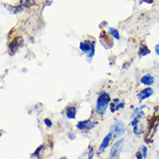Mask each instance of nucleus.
I'll list each match as a JSON object with an SVG mask.
<instances>
[{"mask_svg":"<svg viewBox=\"0 0 159 159\" xmlns=\"http://www.w3.org/2000/svg\"><path fill=\"white\" fill-rule=\"evenodd\" d=\"M111 140H112L111 134L109 133L107 136H105V137H104V138L103 139V142H102V143H101V145H100V147H99L98 153V154H101V153L104 152V151L107 149V147L109 146L110 142H111Z\"/></svg>","mask_w":159,"mask_h":159,"instance_id":"nucleus-10","label":"nucleus"},{"mask_svg":"<svg viewBox=\"0 0 159 159\" xmlns=\"http://www.w3.org/2000/svg\"><path fill=\"white\" fill-rule=\"evenodd\" d=\"M133 132L135 135H137V136H139V135H141V134L143 132V128L142 127H139L138 125L137 126H135L133 127Z\"/></svg>","mask_w":159,"mask_h":159,"instance_id":"nucleus-15","label":"nucleus"},{"mask_svg":"<svg viewBox=\"0 0 159 159\" xmlns=\"http://www.w3.org/2000/svg\"><path fill=\"white\" fill-rule=\"evenodd\" d=\"M143 3H147V4H152L153 1H143Z\"/></svg>","mask_w":159,"mask_h":159,"instance_id":"nucleus-21","label":"nucleus"},{"mask_svg":"<svg viewBox=\"0 0 159 159\" xmlns=\"http://www.w3.org/2000/svg\"><path fill=\"white\" fill-rule=\"evenodd\" d=\"M155 52L157 56H159V43H157L155 46Z\"/></svg>","mask_w":159,"mask_h":159,"instance_id":"nucleus-20","label":"nucleus"},{"mask_svg":"<svg viewBox=\"0 0 159 159\" xmlns=\"http://www.w3.org/2000/svg\"><path fill=\"white\" fill-rule=\"evenodd\" d=\"M23 44H24V39L22 37H15L9 43V53L11 55H14L17 52V50H18V48L22 46Z\"/></svg>","mask_w":159,"mask_h":159,"instance_id":"nucleus-6","label":"nucleus"},{"mask_svg":"<svg viewBox=\"0 0 159 159\" xmlns=\"http://www.w3.org/2000/svg\"><path fill=\"white\" fill-rule=\"evenodd\" d=\"M126 130V126L125 124L121 120H117L113 123V125L111 127L110 133L111 134L112 139H116V138L122 137L125 133Z\"/></svg>","mask_w":159,"mask_h":159,"instance_id":"nucleus-3","label":"nucleus"},{"mask_svg":"<svg viewBox=\"0 0 159 159\" xmlns=\"http://www.w3.org/2000/svg\"><path fill=\"white\" fill-rule=\"evenodd\" d=\"M148 54H151V50L147 46L146 43H141L140 46H139V49H138V56H139V57H145Z\"/></svg>","mask_w":159,"mask_h":159,"instance_id":"nucleus-12","label":"nucleus"},{"mask_svg":"<svg viewBox=\"0 0 159 159\" xmlns=\"http://www.w3.org/2000/svg\"><path fill=\"white\" fill-rule=\"evenodd\" d=\"M140 81H141V83H142L143 84H144V85L151 86L155 83V78H154V77H153L152 75H151V74H146V75L143 76Z\"/></svg>","mask_w":159,"mask_h":159,"instance_id":"nucleus-11","label":"nucleus"},{"mask_svg":"<svg viewBox=\"0 0 159 159\" xmlns=\"http://www.w3.org/2000/svg\"><path fill=\"white\" fill-rule=\"evenodd\" d=\"M77 114V109L74 106H68L66 108V116L69 119H75Z\"/></svg>","mask_w":159,"mask_h":159,"instance_id":"nucleus-13","label":"nucleus"},{"mask_svg":"<svg viewBox=\"0 0 159 159\" xmlns=\"http://www.w3.org/2000/svg\"><path fill=\"white\" fill-rule=\"evenodd\" d=\"M43 123H44V125H46L47 127H52V122L49 118H44V120H43Z\"/></svg>","mask_w":159,"mask_h":159,"instance_id":"nucleus-18","label":"nucleus"},{"mask_svg":"<svg viewBox=\"0 0 159 159\" xmlns=\"http://www.w3.org/2000/svg\"><path fill=\"white\" fill-rule=\"evenodd\" d=\"M79 49L85 53L89 58H92L95 54V42L90 40H84L79 44Z\"/></svg>","mask_w":159,"mask_h":159,"instance_id":"nucleus-4","label":"nucleus"},{"mask_svg":"<svg viewBox=\"0 0 159 159\" xmlns=\"http://www.w3.org/2000/svg\"><path fill=\"white\" fill-rule=\"evenodd\" d=\"M88 154H89V156H88L87 159H93V157H94V149H93V147L90 146Z\"/></svg>","mask_w":159,"mask_h":159,"instance_id":"nucleus-17","label":"nucleus"},{"mask_svg":"<svg viewBox=\"0 0 159 159\" xmlns=\"http://www.w3.org/2000/svg\"><path fill=\"white\" fill-rule=\"evenodd\" d=\"M124 139H119L117 140L113 145H112L111 151H110V156H109V159H119V156H120L121 151L123 149V145H124Z\"/></svg>","mask_w":159,"mask_h":159,"instance_id":"nucleus-5","label":"nucleus"},{"mask_svg":"<svg viewBox=\"0 0 159 159\" xmlns=\"http://www.w3.org/2000/svg\"><path fill=\"white\" fill-rule=\"evenodd\" d=\"M111 103V96L105 91H101L99 94L97 105H96V113L98 115H103L107 110L109 104Z\"/></svg>","mask_w":159,"mask_h":159,"instance_id":"nucleus-2","label":"nucleus"},{"mask_svg":"<svg viewBox=\"0 0 159 159\" xmlns=\"http://www.w3.org/2000/svg\"><path fill=\"white\" fill-rule=\"evenodd\" d=\"M108 32H109V34L111 35L112 38L117 39V40H119V39H120V34H119L118 30H116V29H115V28L110 27V28H109V30H108Z\"/></svg>","mask_w":159,"mask_h":159,"instance_id":"nucleus-14","label":"nucleus"},{"mask_svg":"<svg viewBox=\"0 0 159 159\" xmlns=\"http://www.w3.org/2000/svg\"><path fill=\"white\" fill-rule=\"evenodd\" d=\"M99 40L100 43L105 49H110L113 46V40L111 36L108 34L105 30H102L99 35Z\"/></svg>","mask_w":159,"mask_h":159,"instance_id":"nucleus-7","label":"nucleus"},{"mask_svg":"<svg viewBox=\"0 0 159 159\" xmlns=\"http://www.w3.org/2000/svg\"><path fill=\"white\" fill-rule=\"evenodd\" d=\"M159 125V114L153 113V115L148 116V126L144 135V142L151 143L153 142V138L155 136L157 129Z\"/></svg>","mask_w":159,"mask_h":159,"instance_id":"nucleus-1","label":"nucleus"},{"mask_svg":"<svg viewBox=\"0 0 159 159\" xmlns=\"http://www.w3.org/2000/svg\"><path fill=\"white\" fill-rule=\"evenodd\" d=\"M94 122H92L91 120H84V121H79L77 125V128L80 130H90V129H93L95 127Z\"/></svg>","mask_w":159,"mask_h":159,"instance_id":"nucleus-8","label":"nucleus"},{"mask_svg":"<svg viewBox=\"0 0 159 159\" xmlns=\"http://www.w3.org/2000/svg\"><path fill=\"white\" fill-rule=\"evenodd\" d=\"M154 94V90L151 87H147L143 89L139 93H138V97L139 101H143V100H145V99L151 98L152 95Z\"/></svg>","mask_w":159,"mask_h":159,"instance_id":"nucleus-9","label":"nucleus"},{"mask_svg":"<svg viewBox=\"0 0 159 159\" xmlns=\"http://www.w3.org/2000/svg\"><path fill=\"white\" fill-rule=\"evenodd\" d=\"M141 152H142L143 156V158H146L147 157V152H148V149L145 145H143L141 147Z\"/></svg>","mask_w":159,"mask_h":159,"instance_id":"nucleus-16","label":"nucleus"},{"mask_svg":"<svg viewBox=\"0 0 159 159\" xmlns=\"http://www.w3.org/2000/svg\"><path fill=\"white\" fill-rule=\"evenodd\" d=\"M136 159H143V156L141 151H137V153H136Z\"/></svg>","mask_w":159,"mask_h":159,"instance_id":"nucleus-19","label":"nucleus"}]
</instances>
